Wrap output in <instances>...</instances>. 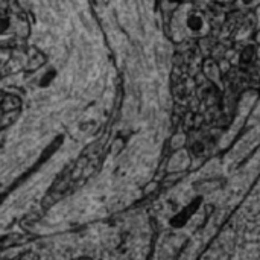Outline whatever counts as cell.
Returning <instances> with one entry per match:
<instances>
[{
  "label": "cell",
  "instance_id": "1",
  "mask_svg": "<svg viewBox=\"0 0 260 260\" xmlns=\"http://www.w3.org/2000/svg\"><path fill=\"white\" fill-rule=\"evenodd\" d=\"M78 20H79V25L84 29V32H87L90 37H93V34H94V25H93L91 19L88 17V14L84 13V11H78Z\"/></svg>",
  "mask_w": 260,
  "mask_h": 260
}]
</instances>
